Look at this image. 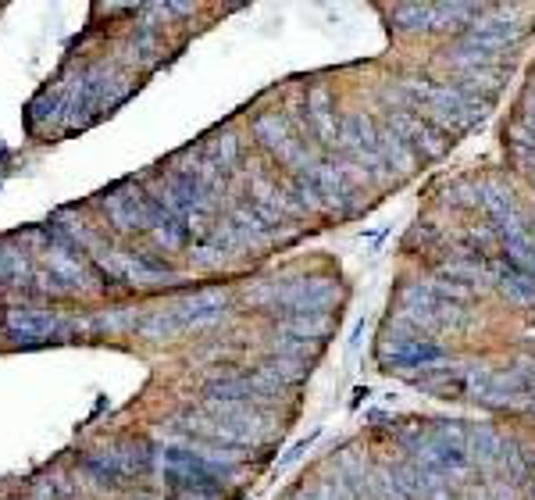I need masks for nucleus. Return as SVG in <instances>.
Listing matches in <instances>:
<instances>
[{
    "instance_id": "obj_1",
    "label": "nucleus",
    "mask_w": 535,
    "mask_h": 500,
    "mask_svg": "<svg viewBox=\"0 0 535 500\" xmlns=\"http://www.w3.org/2000/svg\"><path fill=\"white\" fill-rule=\"evenodd\" d=\"M4 325L18 343H43V340H54L65 332V322L43 307H11Z\"/></svg>"
},
{
    "instance_id": "obj_2",
    "label": "nucleus",
    "mask_w": 535,
    "mask_h": 500,
    "mask_svg": "<svg viewBox=\"0 0 535 500\" xmlns=\"http://www.w3.org/2000/svg\"><path fill=\"white\" fill-rule=\"evenodd\" d=\"M422 94L429 97L432 111H436L443 122H449L453 129H467V125L482 122V114H485V104L464 97L460 90H446V86H425Z\"/></svg>"
},
{
    "instance_id": "obj_3",
    "label": "nucleus",
    "mask_w": 535,
    "mask_h": 500,
    "mask_svg": "<svg viewBox=\"0 0 535 500\" xmlns=\"http://www.w3.org/2000/svg\"><path fill=\"white\" fill-rule=\"evenodd\" d=\"M104 207H107V218H111L118 229H147L150 197L132 194V190H122V194H111V197L104 200Z\"/></svg>"
},
{
    "instance_id": "obj_4",
    "label": "nucleus",
    "mask_w": 535,
    "mask_h": 500,
    "mask_svg": "<svg viewBox=\"0 0 535 500\" xmlns=\"http://www.w3.org/2000/svg\"><path fill=\"white\" fill-rule=\"evenodd\" d=\"M393 129H396L400 140H411V143H414L418 150H425L429 158H440V154H443L446 143H440V140L432 136V129H429L418 114H396V118H393Z\"/></svg>"
},
{
    "instance_id": "obj_5",
    "label": "nucleus",
    "mask_w": 535,
    "mask_h": 500,
    "mask_svg": "<svg viewBox=\"0 0 535 500\" xmlns=\"http://www.w3.org/2000/svg\"><path fill=\"white\" fill-rule=\"evenodd\" d=\"M503 247H507L511 265L532 279L535 276V240L532 236H529L521 225H511V229H503Z\"/></svg>"
},
{
    "instance_id": "obj_6",
    "label": "nucleus",
    "mask_w": 535,
    "mask_h": 500,
    "mask_svg": "<svg viewBox=\"0 0 535 500\" xmlns=\"http://www.w3.org/2000/svg\"><path fill=\"white\" fill-rule=\"evenodd\" d=\"M440 358L443 350L422 340H400L393 347H382V361H393V365H422V361H440Z\"/></svg>"
},
{
    "instance_id": "obj_7",
    "label": "nucleus",
    "mask_w": 535,
    "mask_h": 500,
    "mask_svg": "<svg viewBox=\"0 0 535 500\" xmlns=\"http://www.w3.org/2000/svg\"><path fill=\"white\" fill-rule=\"evenodd\" d=\"M86 472L93 476V479H96V483H104V486H118V483L125 479V472H122L118 458H114V450L89 454V458H86Z\"/></svg>"
},
{
    "instance_id": "obj_8",
    "label": "nucleus",
    "mask_w": 535,
    "mask_h": 500,
    "mask_svg": "<svg viewBox=\"0 0 535 500\" xmlns=\"http://www.w3.org/2000/svg\"><path fill=\"white\" fill-rule=\"evenodd\" d=\"M254 132L265 140L268 147L282 150L286 158H293V154H296V147H289V136H286V129H282L278 114H265V118H258V122H254Z\"/></svg>"
},
{
    "instance_id": "obj_9",
    "label": "nucleus",
    "mask_w": 535,
    "mask_h": 500,
    "mask_svg": "<svg viewBox=\"0 0 535 500\" xmlns=\"http://www.w3.org/2000/svg\"><path fill=\"white\" fill-rule=\"evenodd\" d=\"M496 279L503 286V294H511L514 300H535V283L525 272H511V268H496Z\"/></svg>"
},
{
    "instance_id": "obj_10",
    "label": "nucleus",
    "mask_w": 535,
    "mask_h": 500,
    "mask_svg": "<svg viewBox=\"0 0 535 500\" xmlns=\"http://www.w3.org/2000/svg\"><path fill=\"white\" fill-rule=\"evenodd\" d=\"M211 154H214V165L232 168L236 158H240V140H236V136H218V140L211 143Z\"/></svg>"
},
{
    "instance_id": "obj_11",
    "label": "nucleus",
    "mask_w": 535,
    "mask_h": 500,
    "mask_svg": "<svg viewBox=\"0 0 535 500\" xmlns=\"http://www.w3.org/2000/svg\"><path fill=\"white\" fill-rule=\"evenodd\" d=\"M32 494H36V500H65L72 490H68V486H61L58 479H43V483H36V486H32Z\"/></svg>"
}]
</instances>
